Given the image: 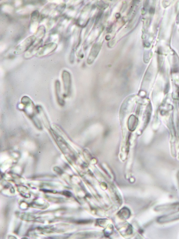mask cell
Listing matches in <instances>:
<instances>
[{
  "label": "cell",
  "instance_id": "6da1fadb",
  "mask_svg": "<svg viewBox=\"0 0 179 239\" xmlns=\"http://www.w3.org/2000/svg\"><path fill=\"white\" fill-rule=\"evenodd\" d=\"M36 40V37L34 35L28 37L15 48V52L17 53H21L28 50L33 45Z\"/></svg>",
  "mask_w": 179,
  "mask_h": 239
},
{
  "label": "cell",
  "instance_id": "7a4b0ae2",
  "mask_svg": "<svg viewBox=\"0 0 179 239\" xmlns=\"http://www.w3.org/2000/svg\"><path fill=\"white\" fill-rule=\"evenodd\" d=\"M179 210L174 213L164 215L159 217L157 219V222L159 223L163 224L173 222L179 220Z\"/></svg>",
  "mask_w": 179,
  "mask_h": 239
},
{
  "label": "cell",
  "instance_id": "3957f363",
  "mask_svg": "<svg viewBox=\"0 0 179 239\" xmlns=\"http://www.w3.org/2000/svg\"><path fill=\"white\" fill-rule=\"evenodd\" d=\"M179 210V203H175L159 205L156 207L155 210L157 211H164L169 210Z\"/></svg>",
  "mask_w": 179,
  "mask_h": 239
},
{
  "label": "cell",
  "instance_id": "277c9868",
  "mask_svg": "<svg viewBox=\"0 0 179 239\" xmlns=\"http://www.w3.org/2000/svg\"><path fill=\"white\" fill-rule=\"evenodd\" d=\"M57 45L54 43H51L45 45L42 47L41 49L39 51L38 54L39 56H45L48 54L49 53L52 52L56 49Z\"/></svg>",
  "mask_w": 179,
  "mask_h": 239
},
{
  "label": "cell",
  "instance_id": "5b68a950",
  "mask_svg": "<svg viewBox=\"0 0 179 239\" xmlns=\"http://www.w3.org/2000/svg\"><path fill=\"white\" fill-rule=\"evenodd\" d=\"M62 79L65 91L68 93L71 86V78L70 74L66 71H64L62 74Z\"/></svg>",
  "mask_w": 179,
  "mask_h": 239
},
{
  "label": "cell",
  "instance_id": "8992f818",
  "mask_svg": "<svg viewBox=\"0 0 179 239\" xmlns=\"http://www.w3.org/2000/svg\"><path fill=\"white\" fill-rule=\"evenodd\" d=\"M178 182H179V173L178 174Z\"/></svg>",
  "mask_w": 179,
  "mask_h": 239
}]
</instances>
